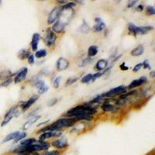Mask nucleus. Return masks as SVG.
<instances>
[{
    "mask_svg": "<svg viewBox=\"0 0 155 155\" xmlns=\"http://www.w3.org/2000/svg\"><path fill=\"white\" fill-rule=\"evenodd\" d=\"M61 76H57L54 78V82H53V86H54L55 89H57L60 86V82H61Z\"/></svg>",
    "mask_w": 155,
    "mask_h": 155,
    "instance_id": "nucleus-30",
    "label": "nucleus"
},
{
    "mask_svg": "<svg viewBox=\"0 0 155 155\" xmlns=\"http://www.w3.org/2000/svg\"><path fill=\"white\" fill-rule=\"evenodd\" d=\"M101 109L103 111H105V112H109V111L113 110L114 106L109 103H104L103 105L101 106Z\"/></svg>",
    "mask_w": 155,
    "mask_h": 155,
    "instance_id": "nucleus-26",
    "label": "nucleus"
},
{
    "mask_svg": "<svg viewBox=\"0 0 155 155\" xmlns=\"http://www.w3.org/2000/svg\"><path fill=\"white\" fill-rule=\"evenodd\" d=\"M103 74L104 73L101 72V71H99V72H97V73H95L94 75H92V80H91V82H95V81L96 80L97 78H99L101 77L102 75H103Z\"/></svg>",
    "mask_w": 155,
    "mask_h": 155,
    "instance_id": "nucleus-36",
    "label": "nucleus"
},
{
    "mask_svg": "<svg viewBox=\"0 0 155 155\" xmlns=\"http://www.w3.org/2000/svg\"><path fill=\"white\" fill-rule=\"evenodd\" d=\"M28 73V68H23L21 70L19 71V72L17 75V76L14 78V83L17 84V83L20 82L23 80H24L26 78Z\"/></svg>",
    "mask_w": 155,
    "mask_h": 155,
    "instance_id": "nucleus-9",
    "label": "nucleus"
},
{
    "mask_svg": "<svg viewBox=\"0 0 155 155\" xmlns=\"http://www.w3.org/2000/svg\"><path fill=\"white\" fill-rule=\"evenodd\" d=\"M19 131H16L13 132V133H11V134H8L7 136L3 139V143H6V142H9V141L12 140H15V139L17 138V136L19 135Z\"/></svg>",
    "mask_w": 155,
    "mask_h": 155,
    "instance_id": "nucleus-21",
    "label": "nucleus"
},
{
    "mask_svg": "<svg viewBox=\"0 0 155 155\" xmlns=\"http://www.w3.org/2000/svg\"><path fill=\"white\" fill-rule=\"evenodd\" d=\"M47 51L45 49L40 50V51H37L35 53V57L37 58H42L44 57L47 56Z\"/></svg>",
    "mask_w": 155,
    "mask_h": 155,
    "instance_id": "nucleus-25",
    "label": "nucleus"
},
{
    "mask_svg": "<svg viewBox=\"0 0 155 155\" xmlns=\"http://www.w3.org/2000/svg\"><path fill=\"white\" fill-rule=\"evenodd\" d=\"M65 25H64L63 24H61V22H59L58 20L55 23V24H54V26H53V27H52V30H51L54 32V33H61L62 31L64 30V28H65Z\"/></svg>",
    "mask_w": 155,
    "mask_h": 155,
    "instance_id": "nucleus-16",
    "label": "nucleus"
},
{
    "mask_svg": "<svg viewBox=\"0 0 155 155\" xmlns=\"http://www.w3.org/2000/svg\"><path fill=\"white\" fill-rule=\"evenodd\" d=\"M56 65L57 71H62L66 70L70 66V62L67 59L64 58V57H60L57 61Z\"/></svg>",
    "mask_w": 155,
    "mask_h": 155,
    "instance_id": "nucleus-7",
    "label": "nucleus"
},
{
    "mask_svg": "<svg viewBox=\"0 0 155 155\" xmlns=\"http://www.w3.org/2000/svg\"><path fill=\"white\" fill-rule=\"evenodd\" d=\"M143 52H144V47L142 44H140L132 51L131 55L134 57L140 56L141 54H143Z\"/></svg>",
    "mask_w": 155,
    "mask_h": 155,
    "instance_id": "nucleus-18",
    "label": "nucleus"
},
{
    "mask_svg": "<svg viewBox=\"0 0 155 155\" xmlns=\"http://www.w3.org/2000/svg\"><path fill=\"white\" fill-rule=\"evenodd\" d=\"M12 80L11 78H8V79L4 81L3 83H1V84H0V87H7V86H9V85L12 83Z\"/></svg>",
    "mask_w": 155,
    "mask_h": 155,
    "instance_id": "nucleus-34",
    "label": "nucleus"
},
{
    "mask_svg": "<svg viewBox=\"0 0 155 155\" xmlns=\"http://www.w3.org/2000/svg\"><path fill=\"white\" fill-rule=\"evenodd\" d=\"M40 40V35L38 33H33V37H32V40H31V47L33 51H37L38 48V44H39V41Z\"/></svg>",
    "mask_w": 155,
    "mask_h": 155,
    "instance_id": "nucleus-13",
    "label": "nucleus"
},
{
    "mask_svg": "<svg viewBox=\"0 0 155 155\" xmlns=\"http://www.w3.org/2000/svg\"><path fill=\"white\" fill-rule=\"evenodd\" d=\"M102 95H97L96 97H95V98H94V99H92V101H90L89 102L91 104H93V103H97V102H99V101H100V100H101L102 99Z\"/></svg>",
    "mask_w": 155,
    "mask_h": 155,
    "instance_id": "nucleus-39",
    "label": "nucleus"
},
{
    "mask_svg": "<svg viewBox=\"0 0 155 155\" xmlns=\"http://www.w3.org/2000/svg\"><path fill=\"white\" fill-rule=\"evenodd\" d=\"M96 112L95 109L90 106H78L69 109L66 113V116L68 117H74L75 120H89L91 116L95 114Z\"/></svg>",
    "mask_w": 155,
    "mask_h": 155,
    "instance_id": "nucleus-1",
    "label": "nucleus"
},
{
    "mask_svg": "<svg viewBox=\"0 0 155 155\" xmlns=\"http://www.w3.org/2000/svg\"><path fill=\"white\" fill-rule=\"evenodd\" d=\"M61 9H62L61 6H56V7H54V9L51 10V12H50L48 18H47V24H54V22L58 19L59 16L61 14Z\"/></svg>",
    "mask_w": 155,
    "mask_h": 155,
    "instance_id": "nucleus-3",
    "label": "nucleus"
},
{
    "mask_svg": "<svg viewBox=\"0 0 155 155\" xmlns=\"http://www.w3.org/2000/svg\"><path fill=\"white\" fill-rule=\"evenodd\" d=\"M92 57H87V58L83 59L82 61H81L80 63H78V67H85V66H86L87 64H89L92 61Z\"/></svg>",
    "mask_w": 155,
    "mask_h": 155,
    "instance_id": "nucleus-27",
    "label": "nucleus"
},
{
    "mask_svg": "<svg viewBox=\"0 0 155 155\" xmlns=\"http://www.w3.org/2000/svg\"><path fill=\"white\" fill-rule=\"evenodd\" d=\"M36 87L37 88V92L39 95H43L46 93L48 91V86H47L44 81L42 80H37L34 83Z\"/></svg>",
    "mask_w": 155,
    "mask_h": 155,
    "instance_id": "nucleus-8",
    "label": "nucleus"
},
{
    "mask_svg": "<svg viewBox=\"0 0 155 155\" xmlns=\"http://www.w3.org/2000/svg\"><path fill=\"white\" fill-rule=\"evenodd\" d=\"M126 89L127 87L126 86H123V85H121V86H118V87H116L114 89H112L109 92L104 93L103 95L105 97H113L114 95H121L122 93H125L126 92Z\"/></svg>",
    "mask_w": 155,
    "mask_h": 155,
    "instance_id": "nucleus-4",
    "label": "nucleus"
},
{
    "mask_svg": "<svg viewBox=\"0 0 155 155\" xmlns=\"http://www.w3.org/2000/svg\"><path fill=\"white\" fill-rule=\"evenodd\" d=\"M142 67H143V64H142V63L137 64L136 65H135V67L134 68V69H133V71H134V72H137L138 71L140 70Z\"/></svg>",
    "mask_w": 155,
    "mask_h": 155,
    "instance_id": "nucleus-41",
    "label": "nucleus"
},
{
    "mask_svg": "<svg viewBox=\"0 0 155 155\" xmlns=\"http://www.w3.org/2000/svg\"><path fill=\"white\" fill-rule=\"evenodd\" d=\"M38 99H39V96H38V95H33V96H31L30 98L27 100V101L25 102L24 103V105H23V106H22L23 110L26 111V110H27L28 109L30 108L31 106H33V104L35 103L37 101Z\"/></svg>",
    "mask_w": 155,
    "mask_h": 155,
    "instance_id": "nucleus-10",
    "label": "nucleus"
},
{
    "mask_svg": "<svg viewBox=\"0 0 155 155\" xmlns=\"http://www.w3.org/2000/svg\"><path fill=\"white\" fill-rule=\"evenodd\" d=\"M154 75H155V71H151V72L150 73V78H154Z\"/></svg>",
    "mask_w": 155,
    "mask_h": 155,
    "instance_id": "nucleus-47",
    "label": "nucleus"
},
{
    "mask_svg": "<svg viewBox=\"0 0 155 155\" xmlns=\"http://www.w3.org/2000/svg\"><path fill=\"white\" fill-rule=\"evenodd\" d=\"M136 3H137V1H129L127 4V8H132L134 6L136 5Z\"/></svg>",
    "mask_w": 155,
    "mask_h": 155,
    "instance_id": "nucleus-43",
    "label": "nucleus"
},
{
    "mask_svg": "<svg viewBox=\"0 0 155 155\" xmlns=\"http://www.w3.org/2000/svg\"><path fill=\"white\" fill-rule=\"evenodd\" d=\"M136 11H139V12H142L143 10V5H139L137 7H136Z\"/></svg>",
    "mask_w": 155,
    "mask_h": 155,
    "instance_id": "nucleus-46",
    "label": "nucleus"
},
{
    "mask_svg": "<svg viewBox=\"0 0 155 155\" xmlns=\"http://www.w3.org/2000/svg\"><path fill=\"white\" fill-rule=\"evenodd\" d=\"M147 82V78L145 76H143V77H140L139 79H136V80H134L128 86L129 89H134V88L138 87V86H140L141 85H143L144 83H146Z\"/></svg>",
    "mask_w": 155,
    "mask_h": 155,
    "instance_id": "nucleus-11",
    "label": "nucleus"
},
{
    "mask_svg": "<svg viewBox=\"0 0 155 155\" xmlns=\"http://www.w3.org/2000/svg\"><path fill=\"white\" fill-rule=\"evenodd\" d=\"M30 54V51H28L27 49H22L18 53V57L20 60H25L26 58H28Z\"/></svg>",
    "mask_w": 155,
    "mask_h": 155,
    "instance_id": "nucleus-20",
    "label": "nucleus"
},
{
    "mask_svg": "<svg viewBox=\"0 0 155 155\" xmlns=\"http://www.w3.org/2000/svg\"><path fill=\"white\" fill-rule=\"evenodd\" d=\"M147 13L149 15L154 16L155 14V10L152 6H148L147 7Z\"/></svg>",
    "mask_w": 155,
    "mask_h": 155,
    "instance_id": "nucleus-38",
    "label": "nucleus"
},
{
    "mask_svg": "<svg viewBox=\"0 0 155 155\" xmlns=\"http://www.w3.org/2000/svg\"><path fill=\"white\" fill-rule=\"evenodd\" d=\"M57 3H61V4H64L65 2H64V1H57Z\"/></svg>",
    "mask_w": 155,
    "mask_h": 155,
    "instance_id": "nucleus-48",
    "label": "nucleus"
},
{
    "mask_svg": "<svg viewBox=\"0 0 155 155\" xmlns=\"http://www.w3.org/2000/svg\"><path fill=\"white\" fill-rule=\"evenodd\" d=\"M105 28H106V24L103 21H102L101 23L95 24V25L92 27V30L94 32H100V31L103 30Z\"/></svg>",
    "mask_w": 155,
    "mask_h": 155,
    "instance_id": "nucleus-22",
    "label": "nucleus"
},
{
    "mask_svg": "<svg viewBox=\"0 0 155 155\" xmlns=\"http://www.w3.org/2000/svg\"><path fill=\"white\" fill-rule=\"evenodd\" d=\"M154 30V26H136V30H135V36L137 34H146L148 31L153 30Z\"/></svg>",
    "mask_w": 155,
    "mask_h": 155,
    "instance_id": "nucleus-14",
    "label": "nucleus"
},
{
    "mask_svg": "<svg viewBox=\"0 0 155 155\" xmlns=\"http://www.w3.org/2000/svg\"><path fill=\"white\" fill-rule=\"evenodd\" d=\"M61 132L60 130H55V131H46L44 132L39 137L40 141H44L46 139L51 138V137H58L61 136Z\"/></svg>",
    "mask_w": 155,
    "mask_h": 155,
    "instance_id": "nucleus-6",
    "label": "nucleus"
},
{
    "mask_svg": "<svg viewBox=\"0 0 155 155\" xmlns=\"http://www.w3.org/2000/svg\"><path fill=\"white\" fill-rule=\"evenodd\" d=\"M99 52V48L95 45H92V46H90L88 49V55H89V57H92L95 56Z\"/></svg>",
    "mask_w": 155,
    "mask_h": 155,
    "instance_id": "nucleus-19",
    "label": "nucleus"
},
{
    "mask_svg": "<svg viewBox=\"0 0 155 155\" xmlns=\"http://www.w3.org/2000/svg\"><path fill=\"white\" fill-rule=\"evenodd\" d=\"M78 79V77H71L70 78H68V81L66 82V85L68 86V85H72L73 83H75V82H77Z\"/></svg>",
    "mask_w": 155,
    "mask_h": 155,
    "instance_id": "nucleus-33",
    "label": "nucleus"
},
{
    "mask_svg": "<svg viewBox=\"0 0 155 155\" xmlns=\"http://www.w3.org/2000/svg\"><path fill=\"white\" fill-rule=\"evenodd\" d=\"M56 102H57V99H51V100L49 101V103H48V106H54V104L56 103Z\"/></svg>",
    "mask_w": 155,
    "mask_h": 155,
    "instance_id": "nucleus-45",
    "label": "nucleus"
},
{
    "mask_svg": "<svg viewBox=\"0 0 155 155\" xmlns=\"http://www.w3.org/2000/svg\"><path fill=\"white\" fill-rule=\"evenodd\" d=\"M75 119H71V118H61L57 120L55 122H54L57 128L60 130L62 128H65V127H72L73 125L75 124Z\"/></svg>",
    "mask_w": 155,
    "mask_h": 155,
    "instance_id": "nucleus-2",
    "label": "nucleus"
},
{
    "mask_svg": "<svg viewBox=\"0 0 155 155\" xmlns=\"http://www.w3.org/2000/svg\"><path fill=\"white\" fill-rule=\"evenodd\" d=\"M80 31L82 33H87L90 31V26H89V24H87V23L85 20H83L82 24L80 27Z\"/></svg>",
    "mask_w": 155,
    "mask_h": 155,
    "instance_id": "nucleus-24",
    "label": "nucleus"
},
{
    "mask_svg": "<svg viewBox=\"0 0 155 155\" xmlns=\"http://www.w3.org/2000/svg\"><path fill=\"white\" fill-rule=\"evenodd\" d=\"M43 155H61L58 150H51V151H46L43 153Z\"/></svg>",
    "mask_w": 155,
    "mask_h": 155,
    "instance_id": "nucleus-37",
    "label": "nucleus"
},
{
    "mask_svg": "<svg viewBox=\"0 0 155 155\" xmlns=\"http://www.w3.org/2000/svg\"><path fill=\"white\" fill-rule=\"evenodd\" d=\"M57 37L55 35V33L48 28L47 30V33H46V37H45V44L47 47H51L52 45L54 44V43L56 41Z\"/></svg>",
    "mask_w": 155,
    "mask_h": 155,
    "instance_id": "nucleus-5",
    "label": "nucleus"
},
{
    "mask_svg": "<svg viewBox=\"0 0 155 155\" xmlns=\"http://www.w3.org/2000/svg\"><path fill=\"white\" fill-rule=\"evenodd\" d=\"M136 26H135L134 24H132V23H129L128 24V30H129V33H132V34H134L135 36V30H136Z\"/></svg>",
    "mask_w": 155,
    "mask_h": 155,
    "instance_id": "nucleus-31",
    "label": "nucleus"
},
{
    "mask_svg": "<svg viewBox=\"0 0 155 155\" xmlns=\"http://www.w3.org/2000/svg\"><path fill=\"white\" fill-rule=\"evenodd\" d=\"M142 64H143V67L144 68H146V69H150V63H149V61L148 60H145V61H143V63H142Z\"/></svg>",
    "mask_w": 155,
    "mask_h": 155,
    "instance_id": "nucleus-42",
    "label": "nucleus"
},
{
    "mask_svg": "<svg viewBox=\"0 0 155 155\" xmlns=\"http://www.w3.org/2000/svg\"><path fill=\"white\" fill-rule=\"evenodd\" d=\"M92 74H88V75H85V76L82 78L81 82H82V83L89 82H91V80H92Z\"/></svg>",
    "mask_w": 155,
    "mask_h": 155,
    "instance_id": "nucleus-29",
    "label": "nucleus"
},
{
    "mask_svg": "<svg viewBox=\"0 0 155 155\" xmlns=\"http://www.w3.org/2000/svg\"><path fill=\"white\" fill-rule=\"evenodd\" d=\"M40 116H39V115L34 116L33 117H32L31 119H30L28 121H26V122L24 123V127H23V129H24V130L28 129L29 128L32 127V126H33V125L36 122H37L38 120H40Z\"/></svg>",
    "mask_w": 155,
    "mask_h": 155,
    "instance_id": "nucleus-15",
    "label": "nucleus"
},
{
    "mask_svg": "<svg viewBox=\"0 0 155 155\" xmlns=\"http://www.w3.org/2000/svg\"><path fill=\"white\" fill-rule=\"evenodd\" d=\"M120 69L122 71H127L128 69H129V68L127 67V66H126V64L125 63H122L121 65H120Z\"/></svg>",
    "mask_w": 155,
    "mask_h": 155,
    "instance_id": "nucleus-44",
    "label": "nucleus"
},
{
    "mask_svg": "<svg viewBox=\"0 0 155 155\" xmlns=\"http://www.w3.org/2000/svg\"><path fill=\"white\" fill-rule=\"evenodd\" d=\"M11 72L10 71H2L0 72V78L3 79V78H5L6 80L10 78V76H11Z\"/></svg>",
    "mask_w": 155,
    "mask_h": 155,
    "instance_id": "nucleus-28",
    "label": "nucleus"
},
{
    "mask_svg": "<svg viewBox=\"0 0 155 155\" xmlns=\"http://www.w3.org/2000/svg\"><path fill=\"white\" fill-rule=\"evenodd\" d=\"M108 66V61L105 60V59H101L99 61H97L96 64H95V68L98 71H102L104 69H106Z\"/></svg>",
    "mask_w": 155,
    "mask_h": 155,
    "instance_id": "nucleus-17",
    "label": "nucleus"
},
{
    "mask_svg": "<svg viewBox=\"0 0 155 155\" xmlns=\"http://www.w3.org/2000/svg\"><path fill=\"white\" fill-rule=\"evenodd\" d=\"M26 136V132H23V133H19V135L17 136V138L15 139V142H18V141L21 140L22 139L25 138Z\"/></svg>",
    "mask_w": 155,
    "mask_h": 155,
    "instance_id": "nucleus-35",
    "label": "nucleus"
},
{
    "mask_svg": "<svg viewBox=\"0 0 155 155\" xmlns=\"http://www.w3.org/2000/svg\"><path fill=\"white\" fill-rule=\"evenodd\" d=\"M27 61H28V63L30 64V65L33 64L34 62H35V61H34V55L31 54H30V56H29L28 58H27Z\"/></svg>",
    "mask_w": 155,
    "mask_h": 155,
    "instance_id": "nucleus-40",
    "label": "nucleus"
},
{
    "mask_svg": "<svg viewBox=\"0 0 155 155\" xmlns=\"http://www.w3.org/2000/svg\"><path fill=\"white\" fill-rule=\"evenodd\" d=\"M51 145L54 147L58 148V149H64V148L67 147L68 144L66 139H58V140L53 141Z\"/></svg>",
    "mask_w": 155,
    "mask_h": 155,
    "instance_id": "nucleus-12",
    "label": "nucleus"
},
{
    "mask_svg": "<svg viewBox=\"0 0 155 155\" xmlns=\"http://www.w3.org/2000/svg\"><path fill=\"white\" fill-rule=\"evenodd\" d=\"M13 116H6V117H4V120H3L2 123H1V127H3L4 126H6V124H8L9 122H10V120H12Z\"/></svg>",
    "mask_w": 155,
    "mask_h": 155,
    "instance_id": "nucleus-32",
    "label": "nucleus"
},
{
    "mask_svg": "<svg viewBox=\"0 0 155 155\" xmlns=\"http://www.w3.org/2000/svg\"><path fill=\"white\" fill-rule=\"evenodd\" d=\"M35 143H37V140L35 138H29L26 139V140H24L20 143L19 145L21 146H30L32 145V144H34Z\"/></svg>",
    "mask_w": 155,
    "mask_h": 155,
    "instance_id": "nucleus-23",
    "label": "nucleus"
}]
</instances>
